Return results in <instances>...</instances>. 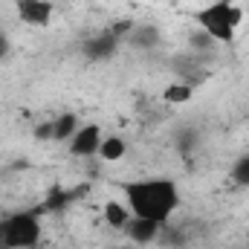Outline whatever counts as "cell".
<instances>
[{
    "mask_svg": "<svg viewBox=\"0 0 249 249\" xmlns=\"http://www.w3.org/2000/svg\"><path fill=\"white\" fill-rule=\"evenodd\" d=\"M0 232H3V241L9 249H35L41 241V223L29 212H18V214L6 217L0 223Z\"/></svg>",
    "mask_w": 249,
    "mask_h": 249,
    "instance_id": "3957f363",
    "label": "cell"
},
{
    "mask_svg": "<svg viewBox=\"0 0 249 249\" xmlns=\"http://www.w3.org/2000/svg\"><path fill=\"white\" fill-rule=\"evenodd\" d=\"M130 41L136 47H157L160 44V32H157V26H136V32L130 35Z\"/></svg>",
    "mask_w": 249,
    "mask_h": 249,
    "instance_id": "8fae6325",
    "label": "cell"
},
{
    "mask_svg": "<svg viewBox=\"0 0 249 249\" xmlns=\"http://www.w3.org/2000/svg\"><path fill=\"white\" fill-rule=\"evenodd\" d=\"M232 180L241 188H249V154H244L241 160H235V165H232Z\"/></svg>",
    "mask_w": 249,
    "mask_h": 249,
    "instance_id": "7c38bea8",
    "label": "cell"
},
{
    "mask_svg": "<svg viewBox=\"0 0 249 249\" xmlns=\"http://www.w3.org/2000/svg\"><path fill=\"white\" fill-rule=\"evenodd\" d=\"M188 96H191V87H177V84H174V87H168V90H165V99H168V102H174V105L186 102Z\"/></svg>",
    "mask_w": 249,
    "mask_h": 249,
    "instance_id": "4fadbf2b",
    "label": "cell"
},
{
    "mask_svg": "<svg viewBox=\"0 0 249 249\" xmlns=\"http://www.w3.org/2000/svg\"><path fill=\"white\" fill-rule=\"evenodd\" d=\"M9 50H12V44H9V38H6V35L0 32V61H3L6 55H9Z\"/></svg>",
    "mask_w": 249,
    "mask_h": 249,
    "instance_id": "5bb4252c",
    "label": "cell"
},
{
    "mask_svg": "<svg viewBox=\"0 0 249 249\" xmlns=\"http://www.w3.org/2000/svg\"><path fill=\"white\" fill-rule=\"evenodd\" d=\"M124 151H127V145H124L122 136H105L102 139V148H99V157L105 162H119L124 157Z\"/></svg>",
    "mask_w": 249,
    "mask_h": 249,
    "instance_id": "9c48e42d",
    "label": "cell"
},
{
    "mask_svg": "<svg viewBox=\"0 0 249 249\" xmlns=\"http://www.w3.org/2000/svg\"><path fill=\"white\" fill-rule=\"evenodd\" d=\"M102 127L99 124H78V130L72 133V139H70V154L72 157H81V160H87V157H99V148H102Z\"/></svg>",
    "mask_w": 249,
    "mask_h": 249,
    "instance_id": "277c9868",
    "label": "cell"
},
{
    "mask_svg": "<svg viewBox=\"0 0 249 249\" xmlns=\"http://www.w3.org/2000/svg\"><path fill=\"white\" fill-rule=\"evenodd\" d=\"M105 220L113 229H124L127 220H130V209L124 203H119V200H110V203H105Z\"/></svg>",
    "mask_w": 249,
    "mask_h": 249,
    "instance_id": "30bf717a",
    "label": "cell"
},
{
    "mask_svg": "<svg viewBox=\"0 0 249 249\" xmlns=\"http://www.w3.org/2000/svg\"><path fill=\"white\" fill-rule=\"evenodd\" d=\"M75 130H78V119H75L72 113H64V116H58L55 122L50 124L47 130H41V133H47V136H53L55 142H70Z\"/></svg>",
    "mask_w": 249,
    "mask_h": 249,
    "instance_id": "ba28073f",
    "label": "cell"
},
{
    "mask_svg": "<svg viewBox=\"0 0 249 249\" xmlns=\"http://www.w3.org/2000/svg\"><path fill=\"white\" fill-rule=\"evenodd\" d=\"M241 20H244V9L238 3H229V0L209 3L197 12V23H200L203 35H209L217 44H232Z\"/></svg>",
    "mask_w": 249,
    "mask_h": 249,
    "instance_id": "7a4b0ae2",
    "label": "cell"
},
{
    "mask_svg": "<svg viewBox=\"0 0 249 249\" xmlns=\"http://www.w3.org/2000/svg\"><path fill=\"white\" fill-rule=\"evenodd\" d=\"M0 249H9L6 247V241H3V232H0Z\"/></svg>",
    "mask_w": 249,
    "mask_h": 249,
    "instance_id": "9a60e30c",
    "label": "cell"
},
{
    "mask_svg": "<svg viewBox=\"0 0 249 249\" xmlns=\"http://www.w3.org/2000/svg\"><path fill=\"white\" fill-rule=\"evenodd\" d=\"M160 226H162V223H157V220L133 217V214H130V220H127L124 232H127V235H130V241H136V244H151V241L160 235Z\"/></svg>",
    "mask_w": 249,
    "mask_h": 249,
    "instance_id": "8992f818",
    "label": "cell"
},
{
    "mask_svg": "<svg viewBox=\"0 0 249 249\" xmlns=\"http://www.w3.org/2000/svg\"><path fill=\"white\" fill-rule=\"evenodd\" d=\"M116 47H119V38L113 32H102V35H96L84 44V53L90 58H110L116 53Z\"/></svg>",
    "mask_w": 249,
    "mask_h": 249,
    "instance_id": "52a82bcc",
    "label": "cell"
},
{
    "mask_svg": "<svg viewBox=\"0 0 249 249\" xmlns=\"http://www.w3.org/2000/svg\"><path fill=\"white\" fill-rule=\"evenodd\" d=\"M15 12L20 18V23L26 26H35V29H44L53 23V3L50 0H15Z\"/></svg>",
    "mask_w": 249,
    "mask_h": 249,
    "instance_id": "5b68a950",
    "label": "cell"
},
{
    "mask_svg": "<svg viewBox=\"0 0 249 249\" xmlns=\"http://www.w3.org/2000/svg\"><path fill=\"white\" fill-rule=\"evenodd\" d=\"M122 191L133 217H148V220L165 223L180 206V188L174 180H165V177L133 180V183H124Z\"/></svg>",
    "mask_w": 249,
    "mask_h": 249,
    "instance_id": "6da1fadb",
    "label": "cell"
}]
</instances>
